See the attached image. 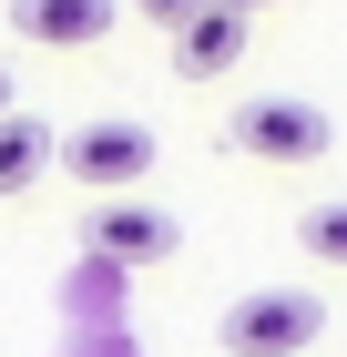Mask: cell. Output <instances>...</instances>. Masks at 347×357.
I'll list each match as a JSON object with an SVG mask.
<instances>
[{
    "label": "cell",
    "mask_w": 347,
    "mask_h": 357,
    "mask_svg": "<svg viewBox=\"0 0 347 357\" xmlns=\"http://www.w3.org/2000/svg\"><path fill=\"white\" fill-rule=\"evenodd\" d=\"M296 245L317 255V266H347V194H327V204L296 215Z\"/></svg>",
    "instance_id": "cell-8"
},
{
    "label": "cell",
    "mask_w": 347,
    "mask_h": 357,
    "mask_svg": "<svg viewBox=\"0 0 347 357\" xmlns=\"http://www.w3.org/2000/svg\"><path fill=\"white\" fill-rule=\"evenodd\" d=\"M184 245V225L143 204V194H103V204H82V255L92 266H163V255Z\"/></svg>",
    "instance_id": "cell-3"
},
{
    "label": "cell",
    "mask_w": 347,
    "mask_h": 357,
    "mask_svg": "<svg viewBox=\"0 0 347 357\" xmlns=\"http://www.w3.org/2000/svg\"><path fill=\"white\" fill-rule=\"evenodd\" d=\"M225 143L256 153V164H317L327 143H337V123H327L317 102H296V92H266V102H235Z\"/></svg>",
    "instance_id": "cell-4"
},
{
    "label": "cell",
    "mask_w": 347,
    "mask_h": 357,
    "mask_svg": "<svg viewBox=\"0 0 347 357\" xmlns=\"http://www.w3.org/2000/svg\"><path fill=\"white\" fill-rule=\"evenodd\" d=\"M133 10H143V21H163V31H184L194 10H205V0H133Z\"/></svg>",
    "instance_id": "cell-9"
},
{
    "label": "cell",
    "mask_w": 347,
    "mask_h": 357,
    "mask_svg": "<svg viewBox=\"0 0 347 357\" xmlns=\"http://www.w3.org/2000/svg\"><path fill=\"white\" fill-rule=\"evenodd\" d=\"M61 153V133L41 123V112H0V194H21V184H41V164Z\"/></svg>",
    "instance_id": "cell-7"
},
{
    "label": "cell",
    "mask_w": 347,
    "mask_h": 357,
    "mask_svg": "<svg viewBox=\"0 0 347 357\" xmlns=\"http://www.w3.org/2000/svg\"><path fill=\"white\" fill-rule=\"evenodd\" d=\"M317 327H327L317 286H245V296L214 317V347L225 357H307Z\"/></svg>",
    "instance_id": "cell-1"
},
{
    "label": "cell",
    "mask_w": 347,
    "mask_h": 357,
    "mask_svg": "<svg viewBox=\"0 0 347 357\" xmlns=\"http://www.w3.org/2000/svg\"><path fill=\"white\" fill-rule=\"evenodd\" d=\"M225 10H245V21H256V10H276V0H225Z\"/></svg>",
    "instance_id": "cell-10"
},
{
    "label": "cell",
    "mask_w": 347,
    "mask_h": 357,
    "mask_svg": "<svg viewBox=\"0 0 347 357\" xmlns=\"http://www.w3.org/2000/svg\"><path fill=\"white\" fill-rule=\"evenodd\" d=\"M61 174L92 184V204H103V194H133L143 174H154V123H133V112H92V123H72V133H61Z\"/></svg>",
    "instance_id": "cell-2"
},
{
    "label": "cell",
    "mask_w": 347,
    "mask_h": 357,
    "mask_svg": "<svg viewBox=\"0 0 347 357\" xmlns=\"http://www.w3.org/2000/svg\"><path fill=\"white\" fill-rule=\"evenodd\" d=\"M112 21H123V0H10V31L41 52H92Z\"/></svg>",
    "instance_id": "cell-5"
},
{
    "label": "cell",
    "mask_w": 347,
    "mask_h": 357,
    "mask_svg": "<svg viewBox=\"0 0 347 357\" xmlns=\"http://www.w3.org/2000/svg\"><path fill=\"white\" fill-rule=\"evenodd\" d=\"M0 112H21V92H10V72H0Z\"/></svg>",
    "instance_id": "cell-11"
},
{
    "label": "cell",
    "mask_w": 347,
    "mask_h": 357,
    "mask_svg": "<svg viewBox=\"0 0 347 357\" xmlns=\"http://www.w3.org/2000/svg\"><path fill=\"white\" fill-rule=\"evenodd\" d=\"M235 61H245V10L205 0V10H194V21L174 31V72H184V82H225Z\"/></svg>",
    "instance_id": "cell-6"
}]
</instances>
